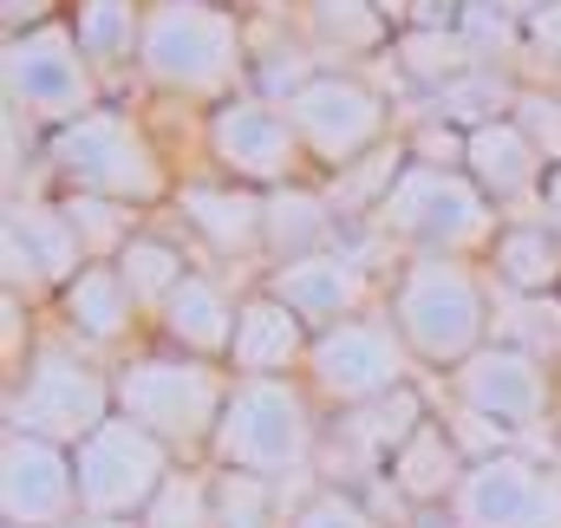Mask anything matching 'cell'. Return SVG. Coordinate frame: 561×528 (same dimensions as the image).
Here are the masks:
<instances>
[{
  "label": "cell",
  "mask_w": 561,
  "mask_h": 528,
  "mask_svg": "<svg viewBox=\"0 0 561 528\" xmlns=\"http://www.w3.org/2000/svg\"><path fill=\"white\" fill-rule=\"evenodd\" d=\"M7 105L26 112L33 125L59 131L85 112H99V79H92V59L79 53L72 26H26V33H7Z\"/></svg>",
  "instance_id": "obj_10"
},
{
  "label": "cell",
  "mask_w": 561,
  "mask_h": 528,
  "mask_svg": "<svg viewBox=\"0 0 561 528\" xmlns=\"http://www.w3.org/2000/svg\"><path fill=\"white\" fill-rule=\"evenodd\" d=\"M412 163V144H379L373 157H359L353 170H340L333 176V190H327V203H333V216H366L373 222V209L386 203V190L399 183V170Z\"/></svg>",
  "instance_id": "obj_30"
},
{
  "label": "cell",
  "mask_w": 561,
  "mask_h": 528,
  "mask_svg": "<svg viewBox=\"0 0 561 528\" xmlns=\"http://www.w3.org/2000/svg\"><path fill=\"white\" fill-rule=\"evenodd\" d=\"M463 144H470V131H457V125H424L419 137H412V163H437V170H463Z\"/></svg>",
  "instance_id": "obj_39"
},
{
  "label": "cell",
  "mask_w": 561,
  "mask_h": 528,
  "mask_svg": "<svg viewBox=\"0 0 561 528\" xmlns=\"http://www.w3.org/2000/svg\"><path fill=\"white\" fill-rule=\"evenodd\" d=\"M236 313H242V300H229V287H222L216 274H190V280L163 300V313H157L150 326H157L163 346H176V353H190V359H216V366H229Z\"/></svg>",
  "instance_id": "obj_21"
},
{
  "label": "cell",
  "mask_w": 561,
  "mask_h": 528,
  "mask_svg": "<svg viewBox=\"0 0 561 528\" xmlns=\"http://www.w3.org/2000/svg\"><path fill=\"white\" fill-rule=\"evenodd\" d=\"M307 392L313 404L333 417V411H359L373 398H392L405 386H419V359L412 346L399 340L392 313H359V320H340L327 333H313V353H307Z\"/></svg>",
  "instance_id": "obj_8"
},
{
  "label": "cell",
  "mask_w": 561,
  "mask_h": 528,
  "mask_svg": "<svg viewBox=\"0 0 561 528\" xmlns=\"http://www.w3.org/2000/svg\"><path fill=\"white\" fill-rule=\"evenodd\" d=\"M463 170H470V183L490 203H529V196H542L549 157L536 150V137L523 131L516 118H490L463 144Z\"/></svg>",
  "instance_id": "obj_22"
},
{
  "label": "cell",
  "mask_w": 561,
  "mask_h": 528,
  "mask_svg": "<svg viewBox=\"0 0 561 528\" xmlns=\"http://www.w3.org/2000/svg\"><path fill=\"white\" fill-rule=\"evenodd\" d=\"M66 528H144V523H131V516H85V509H79Z\"/></svg>",
  "instance_id": "obj_41"
},
{
  "label": "cell",
  "mask_w": 561,
  "mask_h": 528,
  "mask_svg": "<svg viewBox=\"0 0 561 528\" xmlns=\"http://www.w3.org/2000/svg\"><path fill=\"white\" fill-rule=\"evenodd\" d=\"M450 26H457V39L477 53V59H490V53H510V46H523V20L503 7V0H457V13H450Z\"/></svg>",
  "instance_id": "obj_36"
},
{
  "label": "cell",
  "mask_w": 561,
  "mask_h": 528,
  "mask_svg": "<svg viewBox=\"0 0 561 528\" xmlns=\"http://www.w3.org/2000/svg\"><path fill=\"white\" fill-rule=\"evenodd\" d=\"M138 72L176 99H236L229 85L249 72L242 20L222 0H150L138 39Z\"/></svg>",
  "instance_id": "obj_4"
},
{
  "label": "cell",
  "mask_w": 561,
  "mask_h": 528,
  "mask_svg": "<svg viewBox=\"0 0 561 528\" xmlns=\"http://www.w3.org/2000/svg\"><path fill=\"white\" fill-rule=\"evenodd\" d=\"M399 66L412 72V85L444 92L450 79L477 72V53L457 39V26H405V33H399Z\"/></svg>",
  "instance_id": "obj_28"
},
{
  "label": "cell",
  "mask_w": 561,
  "mask_h": 528,
  "mask_svg": "<svg viewBox=\"0 0 561 528\" xmlns=\"http://www.w3.org/2000/svg\"><path fill=\"white\" fill-rule=\"evenodd\" d=\"M112 386H118V417L163 437L183 463H209V437H216L229 386H236L229 366L190 359L176 346H144L112 366Z\"/></svg>",
  "instance_id": "obj_2"
},
{
  "label": "cell",
  "mask_w": 561,
  "mask_h": 528,
  "mask_svg": "<svg viewBox=\"0 0 561 528\" xmlns=\"http://www.w3.org/2000/svg\"><path fill=\"white\" fill-rule=\"evenodd\" d=\"M280 112L294 118L307 157L327 163L333 176L353 170L359 157H373L379 144H392V137H386V118H392V112H386V99H379L359 72H313Z\"/></svg>",
  "instance_id": "obj_11"
},
{
  "label": "cell",
  "mask_w": 561,
  "mask_h": 528,
  "mask_svg": "<svg viewBox=\"0 0 561 528\" xmlns=\"http://www.w3.org/2000/svg\"><path fill=\"white\" fill-rule=\"evenodd\" d=\"M176 450L163 437H150L131 417H105L79 450H72V470H79V509L85 516H131L144 523V509L157 503V490L176 477Z\"/></svg>",
  "instance_id": "obj_9"
},
{
  "label": "cell",
  "mask_w": 561,
  "mask_h": 528,
  "mask_svg": "<svg viewBox=\"0 0 561 528\" xmlns=\"http://www.w3.org/2000/svg\"><path fill=\"white\" fill-rule=\"evenodd\" d=\"M46 157L53 170L85 190V196H112L125 209H144V203H163L170 196V170L157 157V144L125 118V112H85L59 131H46Z\"/></svg>",
  "instance_id": "obj_7"
},
{
  "label": "cell",
  "mask_w": 561,
  "mask_h": 528,
  "mask_svg": "<svg viewBox=\"0 0 561 528\" xmlns=\"http://www.w3.org/2000/svg\"><path fill=\"white\" fill-rule=\"evenodd\" d=\"M209 477H216V523L222 528H287L280 483L249 477V470H216V463H209Z\"/></svg>",
  "instance_id": "obj_33"
},
{
  "label": "cell",
  "mask_w": 561,
  "mask_h": 528,
  "mask_svg": "<svg viewBox=\"0 0 561 528\" xmlns=\"http://www.w3.org/2000/svg\"><path fill=\"white\" fill-rule=\"evenodd\" d=\"M118 274H125L131 300L144 307V320H157V313H163V300H170L196 267H190V255H183L170 236H144V229H138V236L118 249Z\"/></svg>",
  "instance_id": "obj_26"
},
{
  "label": "cell",
  "mask_w": 561,
  "mask_h": 528,
  "mask_svg": "<svg viewBox=\"0 0 561 528\" xmlns=\"http://www.w3.org/2000/svg\"><path fill=\"white\" fill-rule=\"evenodd\" d=\"M450 528H561V463L503 450L463 470L450 496Z\"/></svg>",
  "instance_id": "obj_12"
},
{
  "label": "cell",
  "mask_w": 561,
  "mask_h": 528,
  "mask_svg": "<svg viewBox=\"0 0 561 528\" xmlns=\"http://www.w3.org/2000/svg\"><path fill=\"white\" fill-rule=\"evenodd\" d=\"M72 39L92 66H118V59H138L144 39V7L138 0H79L72 7Z\"/></svg>",
  "instance_id": "obj_27"
},
{
  "label": "cell",
  "mask_w": 561,
  "mask_h": 528,
  "mask_svg": "<svg viewBox=\"0 0 561 528\" xmlns=\"http://www.w3.org/2000/svg\"><path fill=\"white\" fill-rule=\"evenodd\" d=\"M176 209L183 222L222 255V262H249L268 255V203L249 183H176Z\"/></svg>",
  "instance_id": "obj_20"
},
{
  "label": "cell",
  "mask_w": 561,
  "mask_h": 528,
  "mask_svg": "<svg viewBox=\"0 0 561 528\" xmlns=\"http://www.w3.org/2000/svg\"><path fill=\"white\" fill-rule=\"evenodd\" d=\"M209 157L229 170V183H249V190H287V183H300V170H307V144L294 131V118L268 105V99H255V92H236V99H222L216 112H209Z\"/></svg>",
  "instance_id": "obj_14"
},
{
  "label": "cell",
  "mask_w": 561,
  "mask_h": 528,
  "mask_svg": "<svg viewBox=\"0 0 561 528\" xmlns=\"http://www.w3.org/2000/svg\"><path fill=\"white\" fill-rule=\"evenodd\" d=\"M523 53H529L536 66L561 72V0H549L542 13H529V20H523Z\"/></svg>",
  "instance_id": "obj_38"
},
{
  "label": "cell",
  "mask_w": 561,
  "mask_h": 528,
  "mask_svg": "<svg viewBox=\"0 0 561 528\" xmlns=\"http://www.w3.org/2000/svg\"><path fill=\"white\" fill-rule=\"evenodd\" d=\"M287 528H392L366 490H346V483H313L294 509H287Z\"/></svg>",
  "instance_id": "obj_35"
},
{
  "label": "cell",
  "mask_w": 561,
  "mask_h": 528,
  "mask_svg": "<svg viewBox=\"0 0 561 528\" xmlns=\"http://www.w3.org/2000/svg\"><path fill=\"white\" fill-rule=\"evenodd\" d=\"M268 294L307 320V333H327V326H340V320L373 313V307H366V300H373V262H366V249L327 242V249H313V255H300V262H280L275 274H268Z\"/></svg>",
  "instance_id": "obj_17"
},
{
  "label": "cell",
  "mask_w": 561,
  "mask_h": 528,
  "mask_svg": "<svg viewBox=\"0 0 561 528\" xmlns=\"http://www.w3.org/2000/svg\"><path fill=\"white\" fill-rule=\"evenodd\" d=\"M490 287L463 255H405L392 280V326L424 372H457L477 346H490Z\"/></svg>",
  "instance_id": "obj_3"
},
{
  "label": "cell",
  "mask_w": 561,
  "mask_h": 528,
  "mask_svg": "<svg viewBox=\"0 0 561 528\" xmlns=\"http://www.w3.org/2000/svg\"><path fill=\"white\" fill-rule=\"evenodd\" d=\"M313 353V333L294 307H280L268 287L242 294L236 340H229V372L236 379H300Z\"/></svg>",
  "instance_id": "obj_18"
},
{
  "label": "cell",
  "mask_w": 561,
  "mask_h": 528,
  "mask_svg": "<svg viewBox=\"0 0 561 528\" xmlns=\"http://www.w3.org/2000/svg\"><path fill=\"white\" fill-rule=\"evenodd\" d=\"M66 216H72V229H79V242H85L92 262H118V249L138 236L131 209L112 203V196H85V190H72V196H66Z\"/></svg>",
  "instance_id": "obj_34"
},
{
  "label": "cell",
  "mask_w": 561,
  "mask_h": 528,
  "mask_svg": "<svg viewBox=\"0 0 561 528\" xmlns=\"http://www.w3.org/2000/svg\"><path fill=\"white\" fill-rule=\"evenodd\" d=\"M320 444H327V411L313 404L307 379H236L222 424L209 437V463L294 483L320 470Z\"/></svg>",
  "instance_id": "obj_1"
},
{
  "label": "cell",
  "mask_w": 561,
  "mask_h": 528,
  "mask_svg": "<svg viewBox=\"0 0 561 528\" xmlns=\"http://www.w3.org/2000/svg\"><path fill=\"white\" fill-rule=\"evenodd\" d=\"M92 262L66 203H39V196H13L7 222H0V267H7V294H39V287H66L79 267Z\"/></svg>",
  "instance_id": "obj_16"
},
{
  "label": "cell",
  "mask_w": 561,
  "mask_h": 528,
  "mask_svg": "<svg viewBox=\"0 0 561 528\" xmlns=\"http://www.w3.org/2000/svg\"><path fill=\"white\" fill-rule=\"evenodd\" d=\"M510 118L536 137V150H542V157H549V170H556V163H561V99H549V92H523Z\"/></svg>",
  "instance_id": "obj_37"
},
{
  "label": "cell",
  "mask_w": 561,
  "mask_h": 528,
  "mask_svg": "<svg viewBox=\"0 0 561 528\" xmlns=\"http://www.w3.org/2000/svg\"><path fill=\"white\" fill-rule=\"evenodd\" d=\"M463 470H470V457L457 450V437H450L444 417L431 411V424L386 463V483H392V496H399L412 516H444L450 496H457V483H463Z\"/></svg>",
  "instance_id": "obj_23"
},
{
  "label": "cell",
  "mask_w": 561,
  "mask_h": 528,
  "mask_svg": "<svg viewBox=\"0 0 561 528\" xmlns=\"http://www.w3.org/2000/svg\"><path fill=\"white\" fill-rule=\"evenodd\" d=\"M105 417H118L112 366H99V353H85L79 340H39L26 353V366L7 379V398H0L7 431L46 437V444H66V450H79Z\"/></svg>",
  "instance_id": "obj_5"
},
{
  "label": "cell",
  "mask_w": 561,
  "mask_h": 528,
  "mask_svg": "<svg viewBox=\"0 0 561 528\" xmlns=\"http://www.w3.org/2000/svg\"><path fill=\"white\" fill-rule=\"evenodd\" d=\"M59 320H66V340H79L85 353H118L144 326V307L131 300L118 262H85L59 287Z\"/></svg>",
  "instance_id": "obj_19"
},
{
  "label": "cell",
  "mask_w": 561,
  "mask_h": 528,
  "mask_svg": "<svg viewBox=\"0 0 561 528\" xmlns=\"http://www.w3.org/2000/svg\"><path fill=\"white\" fill-rule=\"evenodd\" d=\"M268 203V255L280 262H300V255H313V249H327V242H340L333 236V203H327V190H307V183H287V190H268L262 196Z\"/></svg>",
  "instance_id": "obj_25"
},
{
  "label": "cell",
  "mask_w": 561,
  "mask_h": 528,
  "mask_svg": "<svg viewBox=\"0 0 561 528\" xmlns=\"http://www.w3.org/2000/svg\"><path fill=\"white\" fill-rule=\"evenodd\" d=\"M307 20H313V39L333 53H373V46H386V26H392V13L379 0H313Z\"/></svg>",
  "instance_id": "obj_32"
},
{
  "label": "cell",
  "mask_w": 561,
  "mask_h": 528,
  "mask_svg": "<svg viewBox=\"0 0 561 528\" xmlns=\"http://www.w3.org/2000/svg\"><path fill=\"white\" fill-rule=\"evenodd\" d=\"M144 528H222L216 523V477H209V463H176V477L144 509Z\"/></svg>",
  "instance_id": "obj_31"
},
{
  "label": "cell",
  "mask_w": 561,
  "mask_h": 528,
  "mask_svg": "<svg viewBox=\"0 0 561 528\" xmlns=\"http://www.w3.org/2000/svg\"><path fill=\"white\" fill-rule=\"evenodd\" d=\"M536 216H542V222H549V229L561 236V163L549 170V176H542V196H536Z\"/></svg>",
  "instance_id": "obj_40"
},
{
  "label": "cell",
  "mask_w": 561,
  "mask_h": 528,
  "mask_svg": "<svg viewBox=\"0 0 561 528\" xmlns=\"http://www.w3.org/2000/svg\"><path fill=\"white\" fill-rule=\"evenodd\" d=\"M444 392L470 411H483L490 424L529 437L556 417V366L529 346H510V340H490L477 346L457 372H444Z\"/></svg>",
  "instance_id": "obj_13"
},
{
  "label": "cell",
  "mask_w": 561,
  "mask_h": 528,
  "mask_svg": "<svg viewBox=\"0 0 561 528\" xmlns=\"http://www.w3.org/2000/svg\"><path fill=\"white\" fill-rule=\"evenodd\" d=\"M516 85L510 79H496L490 66H477V72H463V79H450L444 92H431V105H437V118L444 125H457V131H477V125H490V118H510L516 112Z\"/></svg>",
  "instance_id": "obj_29"
},
{
  "label": "cell",
  "mask_w": 561,
  "mask_h": 528,
  "mask_svg": "<svg viewBox=\"0 0 561 528\" xmlns=\"http://www.w3.org/2000/svg\"><path fill=\"white\" fill-rule=\"evenodd\" d=\"M490 287L496 294H523V300L561 294V236L542 216L503 222V236L490 242Z\"/></svg>",
  "instance_id": "obj_24"
},
{
  "label": "cell",
  "mask_w": 561,
  "mask_h": 528,
  "mask_svg": "<svg viewBox=\"0 0 561 528\" xmlns=\"http://www.w3.org/2000/svg\"><path fill=\"white\" fill-rule=\"evenodd\" d=\"M79 516V470L66 444L0 431V528H66Z\"/></svg>",
  "instance_id": "obj_15"
},
{
  "label": "cell",
  "mask_w": 561,
  "mask_h": 528,
  "mask_svg": "<svg viewBox=\"0 0 561 528\" xmlns=\"http://www.w3.org/2000/svg\"><path fill=\"white\" fill-rule=\"evenodd\" d=\"M366 229L386 242H405L412 255H470V249H490L503 236V216L470 183V170L405 163Z\"/></svg>",
  "instance_id": "obj_6"
}]
</instances>
